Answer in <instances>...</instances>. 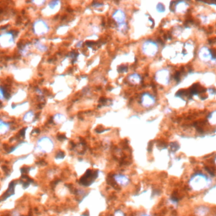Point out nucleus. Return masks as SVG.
Masks as SVG:
<instances>
[{
  "mask_svg": "<svg viewBox=\"0 0 216 216\" xmlns=\"http://www.w3.org/2000/svg\"><path fill=\"white\" fill-rule=\"evenodd\" d=\"M49 31V26L42 19H38L34 22L33 24V31L36 35L42 36L45 35Z\"/></svg>",
  "mask_w": 216,
  "mask_h": 216,
  "instance_id": "1",
  "label": "nucleus"
},
{
  "mask_svg": "<svg viewBox=\"0 0 216 216\" xmlns=\"http://www.w3.org/2000/svg\"><path fill=\"white\" fill-rule=\"evenodd\" d=\"M37 148L43 152H50L53 148V143L51 139L47 137H43L38 140Z\"/></svg>",
  "mask_w": 216,
  "mask_h": 216,
  "instance_id": "2",
  "label": "nucleus"
},
{
  "mask_svg": "<svg viewBox=\"0 0 216 216\" xmlns=\"http://www.w3.org/2000/svg\"><path fill=\"white\" fill-rule=\"evenodd\" d=\"M14 43V35L12 32H6L0 35V45L3 47H7Z\"/></svg>",
  "mask_w": 216,
  "mask_h": 216,
  "instance_id": "3",
  "label": "nucleus"
},
{
  "mask_svg": "<svg viewBox=\"0 0 216 216\" xmlns=\"http://www.w3.org/2000/svg\"><path fill=\"white\" fill-rule=\"evenodd\" d=\"M10 127L8 123H4L3 121L0 120V134H5L9 132Z\"/></svg>",
  "mask_w": 216,
  "mask_h": 216,
  "instance_id": "4",
  "label": "nucleus"
},
{
  "mask_svg": "<svg viewBox=\"0 0 216 216\" xmlns=\"http://www.w3.org/2000/svg\"><path fill=\"white\" fill-rule=\"evenodd\" d=\"M15 181H12V182L9 184V189H8L7 193L3 195V196H4V197H3V199L9 198V197H10L11 195L14 194V193H15Z\"/></svg>",
  "mask_w": 216,
  "mask_h": 216,
  "instance_id": "5",
  "label": "nucleus"
},
{
  "mask_svg": "<svg viewBox=\"0 0 216 216\" xmlns=\"http://www.w3.org/2000/svg\"><path fill=\"white\" fill-rule=\"evenodd\" d=\"M34 118H35V114L32 111H29V112L25 113V115L24 116V121L27 122V123L32 122Z\"/></svg>",
  "mask_w": 216,
  "mask_h": 216,
  "instance_id": "6",
  "label": "nucleus"
},
{
  "mask_svg": "<svg viewBox=\"0 0 216 216\" xmlns=\"http://www.w3.org/2000/svg\"><path fill=\"white\" fill-rule=\"evenodd\" d=\"M53 120L57 123H63L65 120V117L62 114H57V115L54 116Z\"/></svg>",
  "mask_w": 216,
  "mask_h": 216,
  "instance_id": "7",
  "label": "nucleus"
},
{
  "mask_svg": "<svg viewBox=\"0 0 216 216\" xmlns=\"http://www.w3.org/2000/svg\"><path fill=\"white\" fill-rule=\"evenodd\" d=\"M36 48H37L39 51H41V52H46V51L47 50V47H46L44 45H42V44L40 43L39 41H36Z\"/></svg>",
  "mask_w": 216,
  "mask_h": 216,
  "instance_id": "8",
  "label": "nucleus"
},
{
  "mask_svg": "<svg viewBox=\"0 0 216 216\" xmlns=\"http://www.w3.org/2000/svg\"><path fill=\"white\" fill-rule=\"evenodd\" d=\"M7 93H6V90H4L3 87H0V101L1 100H3L4 98H7Z\"/></svg>",
  "mask_w": 216,
  "mask_h": 216,
  "instance_id": "9",
  "label": "nucleus"
},
{
  "mask_svg": "<svg viewBox=\"0 0 216 216\" xmlns=\"http://www.w3.org/2000/svg\"><path fill=\"white\" fill-rule=\"evenodd\" d=\"M59 3V2L58 1H53L50 4H49V7L51 8V9H53V8H55L57 4Z\"/></svg>",
  "mask_w": 216,
  "mask_h": 216,
  "instance_id": "10",
  "label": "nucleus"
},
{
  "mask_svg": "<svg viewBox=\"0 0 216 216\" xmlns=\"http://www.w3.org/2000/svg\"><path fill=\"white\" fill-rule=\"evenodd\" d=\"M63 155H64V154H63V152H59V153L57 155L56 158H63Z\"/></svg>",
  "mask_w": 216,
  "mask_h": 216,
  "instance_id": "11",
  "label": "nucleus"
},
{
  "mask_svg": "<svg viewBox=\"0 0 216 216\" xmlns=\"http://www.w3.org/2000/svg\"><path fill=\"white\" fill-rule=\"evenodd\" d=\"M58 139H64L65 137H64V136H58Z\"/></svg>",
  "mask_w": 216,
  "mask_h": 216,
  "instance_id": "12",
  "label": "nucleus"
}]
</instances>
